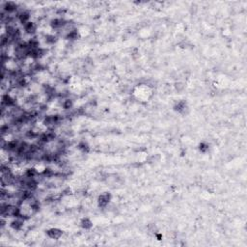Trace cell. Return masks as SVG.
<instances>
[{"label":"cell","mask_w":247,"mask_h":247,"mask_svg":"<svg viewBox=\"0 0 247 247\" xmlns=\"http://www.w3.org/2000/svg\"><path fill=\"white\" fill-rule=\"evenodd\" d=\"M47 234L50 239H59L63 234V232L59 230V229H50L49 231L47 232Z\"/></svg>","instance_id":"6da1fadb"},{"label":"cell","mask_w":247,"mask_h":247,"mask_svg":"<svg viewBox=\"0 0 247 247\" xmlns=\"http://www.w3.org/2000/svg\"><path fill=\"white\" fill-rule=\"evenodd\" d=\"M81 225H82V227L85 228V229H89V228L92 227V222H91L88 218H85L82 220Z\"/></svg>","instance_id":"7a4b0ae2"}]
</instances>
